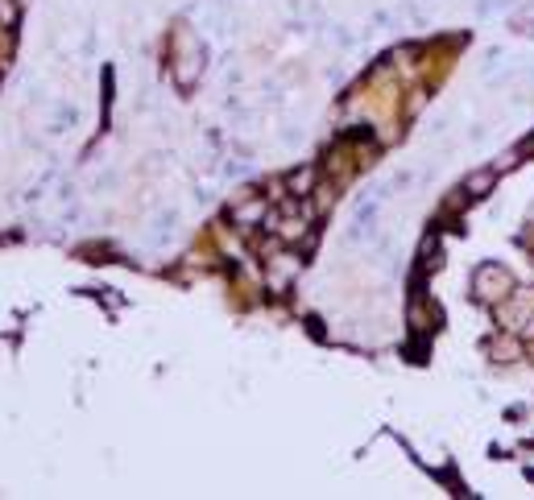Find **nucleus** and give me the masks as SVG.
<instances>
[{
	"instance_id": "f257e3e1",
	"label": "nucleus",
	"mask_w": 534,
	"mask_h": 500,
	"mask_svg": "<svg viewBox=\"0 0 534 500\" xmlns=\"http://www.w3.org/2000/svg\"><path fill=\"white\" fill-rule=\"evenodd\" d=\"M286 187H290L294 199H307L311 187H315V170H294L290 178H286Z\"/></svg>"
},
{
	"instance_id": "f03ea898",
	"label": "nucleus",
	"mask_w": 534,
	"mask_h": 500,
	"mask_svg": "<svg viewBox=\"0 0 534 500\" xmlns=\"http://www.w3.org/2000/svg\"><path fill=\"white\" fill-rule=\"evenodd\" d=\"M485 191H493V170H481V174H472L464 182V194H485Z\"/></svg>"
},
{
	"instance_id": "7ed1b4c3",
	"label": "nucleus",
	"mask_w": 534,
	"mask_h": 500,
	"mask_svg": "<svg viewBox=\"0 0 534 500\" xmlns=\"http://www.w3.org/2000/svg\"><path fill=\"white\" fill-rule=\"evenodd\" d=\"M17 21V4L13 0H0V25H13Z\"/></svg>"
}]
</instances>
